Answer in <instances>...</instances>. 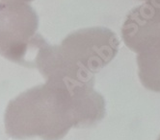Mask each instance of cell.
I'll return each instance as SVG.
<instances>
[{"instance_id": "obj_1", "label": "cell", "mask_w": 160, "mask_h": 140, "mask_svg": "<svg viewBox=\"0 0 160 140\" xmlns=\"http://www.w3.org/2000/svg\"><path fill=\"white\" fill-rule=\"evenodd\" d=\"M119 44L114 32L104 27H94L70 34L59 49L73 66L95 75L115 58Z\"/></svg>"}, {"instance_id": "obj_2", "label": "cell", "mask_w": 160, "mask_h": 140, "mask_svg": "<svg viewBox=\"0 0 160 140\" xmlns=\"http://www.w3.org/2000/svg\"><path fill=\"white\" fill-rule=\"evenodd\" d=\"M122 36L135 53L160 47V6L146 1L134 8L122 27Z\"/></svg>"}, {"instance_id": "obj_3", "label": "cell", "mask_w": 160, "mask_h": 140, "mask_svg": "<svg viewBox=\"0 0 160 140\" xmlns=\"http://www.w3.org/2000/svg\"><path fill=\"white\" fill-rule=\"evenodd\" d=\"M137 63L142 85L152 91L160 92V47L139 53Z\"/></svg>"}, {"instance_id": "obj_4", "label": "cell", "mask_w": 160, "mask_h": 140, "mask_svg": "<svg viewBox=\"0 0 160 140\" xmlns=\"http://www.w3.org/2000/svg\"><path fill=\"white\" fill-rule=\"evenodd\" d=\"M148 1H151V2H152V3L160 6V0H148Z\"/></svg>"}, {"instance_id": "obj_5", "label": "cell", "mask_w": 160, "mask_h": 140, "mask_svg": "<svg viewBox=\"0 0 160 140\" xmlns=\"http://www.w3.org/2000/svg\"><path fill=\"white\" fill-rule=\"evenodd\" d=\"M143 1H148V0H143Z\"/></svg>"}, {"instance_id": "obj_6", "label": "cell", "mask_w": 160, "mask_h": 140, "mask_svg": "<svg viewBox=\"0 0 160 140\" xmlns=\"http://www.w3.org/2000/svg\"><path fill=\"white\" fill-rule=\"evenodd\" d=\"M158 140H160V137H159V139H158Z\"/></svg>"}]
</instances>
